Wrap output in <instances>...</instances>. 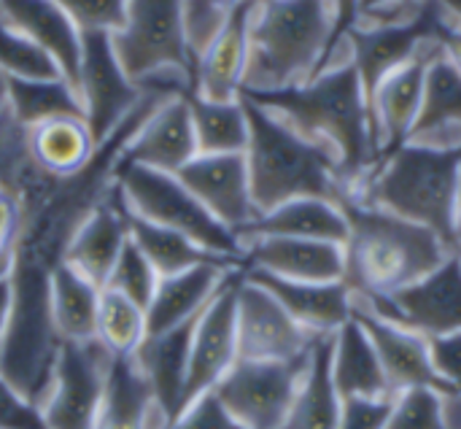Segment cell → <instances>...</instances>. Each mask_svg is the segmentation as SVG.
Returning a JSON list of instances; mask_svg holds the SVG:
<instances>
[{"mask_svg":"<svg viewBox=\"0 0 461 429\" xmlns=\"http://www.w3.org/2000/svg\"><path fill=\"white\" fill-rule=\"evenodd\" d=\"M8 105V78L0 73V108Z\"/></svg>","mask_w":461,"mask_h":429,"instance_id":"db71d44e","label":"cell"},{"mask_svg":"<svg viewBox=\"0 0 461 429\" xmlns=\"http://www.w3.org/2000/svg\"><path fill=\"white\" fill-rule=\"evenodd\" d=\"M438 22H440L438 3L424 0L421 8L411 19L384 22V24H354L348 30L338 59L348 57L354 62V68L362 78L367 108H370V100H373L378 84L389 73H394L397 68L411 62L424 46H429L435 41Z\"/></svg>","mask_w":461,"mask_h":429,"instance_id":"9c48e42d","label":"cell"},{"mask_svg":"<svg viewBox=\"0 0 461 429\" xmlns=\"http://www.w3.org/2000/svg\"><path fill=\"white\" fill-rule=\"evenodd\" d=\"M408 141L461 149V76L443 54L429 62L421 111Z\"/></svg>","mask_w":461,"mask_h":429,"instance_id":"f546056e","label":"cell"},{"mask_svg":"<svg viewBox=\"0 0 461 429\" xmlns=\"http://www.w3.org/2000/svg\"><path fill=\"white\" fill-rule=\"evenodd\" d=\"M330 341L332 335L316 341L308 370L281 429H338L343 400L330 376Z\"/></svg>","mask_w":461,"mask_h":429,"instance_id":"d6a6232c","label":"cell"},{"mask_svg":"<svg viewBox=\"0 0 461 429\" xmlns=\"http://www.w3.org/2000/svg\"><path fill=\"white\" fill-rule=\"evenodd\" d=\"M127 241H130L127 205L113 181L111 192L78 224L76 235L68 243L62 262L103 289L108 281V273H111L113 262L119 260L122 249L127 246Z\"/></svg>","mask_w":461,"mask_h":429,"instance_id":"7402d4cb","label":"cell"},{"mask_svg":"<svg viewBox=\"0 0 461 429\" xmlns=\"http://www.w3.org/2000/svg\"><path fill=\"white\" fill-rule=\"evenodd\" d=\"M157 281H159V276L151 268V262L143 257V251L132 241H127V246L122 249L119 260L113 262L103 289L119 292V295H124L132 303L146 308L151 295H154V289H157Z\"/></svg>","mask_w":461,"mask_h":429,"instance_id":"f35d334b","label":"cell"},{"mask_svg":"<svg viewBox=\"0 0 461 429\" xmlns=\"http://www.w3.org/2000/svg\"><path fill=\"white\" fill-rule=\"evenodd\" d=\"M454 254L461 260V192L456 203V216H454Z\"/></svg>","mask_w":461,"mask_h":429,"instance_id":"f5cc1de1","label":"cell"},{"mask_svg":"<svg viewBox=\"0 0 461 429\" xmlns=\"http://www.w3.org/2000/svg\"><path fill=\"white\" fill-rule=\"evenodd\" d=\"M81 32H113L124 22L127 0H57Z\"/></svg>","mask_w":461,"mask_h":429,"instance_id":"60d3db41","label":"cell"},{"mask_svg":"<svg viewBox=\"0 0 461 429\" xmlns=\"http://www.w3.org/2000/svg\"><path fill=\"white\" fill-rule=\"evenodd\" d=\"M276 235V238H303V241H324L346 246L348 241V219L338 200L327 197H294L289 203L276 205L262 214L243 235Z\"/></svg>","mask_w":461,"mask_h":429,"instance_id":"f1b7e54d","label":"cell"},{"mask_svg":"<svg viewBox=\"0 0 461 429\" xmlns=\"http://www.w3.org/2000/svg\"><path fill=\"white\" fill-rule=\"evenodd\" d=\"M165 429H243L219 403V397L211 392L200 400H194L189 408H184Z\"/></svg>","mask_w":461,"mask_h":429,"instance_id":"7bdbcfd3","label":"cell"},{"mask_svg":"<svg viewBox=\"0 0 461 429\" xmlns=\"http://www.w3.org/2000/svg\"><path fill=\"white\" fill-rule=\"evenodd\" d=\"M240 270H232L216 297L197 316L189 343V365L184 384V408L211 395L219 381L238 362V327H235V295Z\"/></svg>","mask_w":461,"mask_h":429,"instance_id":"5bb4252c","label":"cell"},{"mask_svg":"<svg viewBox=\"0 0 461 429\" xmlns=\"http://www.w3.org/2000/svg\"><path fill=\"white\" fill-rule=\"evenodd\" d=\"M438 389H408L394 395L384 429H446Z\"/></svg>","mask_w":461,"mask_h":429,"instance_id":"ab89813d","label":"cell"},{"mask_svg":"<svg viewBox=\"0 0 461 429\" xmlns=\"http://www.w3.org/2000/svg\"><path fill=\"white\" fill-rule=\"evenodd\" d=\"M354 300L389 322L421 333L424 338L461 333V260L451 254L440 268L405 289Z\"/></svg>","mask_w":461,"mask_h":429,"instance_id":"7c38bea8","label":"cell"},{"mask_svg":"<svg viewBox=\"0 0 461 429\" xmlns=\"http://www.w3.org/2000/svg\"><path fill=\"white\" fill-rule=\"evenodd\" d=\"M127 219H130V241L143 251V257L151 262V268L157 270L159 278L184 273V270L197 268L203 262H224V260L211 257L194 241H189L186 235L176 233V230H167V227L151 224L146 219H138L130 211H127Z\"/></svg>","mask_w":461,"mask_h":429,"instance_id":"d590c367","label":"cell"},{"mask_svg":"<svg viewBox=\"0 0 461 429\" xmlns=\"http://www.w3.org/2000/svg\"><path fill=\"white\" fill-rule=\"evenodd\" d=\"M240 100L249 119V146L243 157L259 216L294 197L338 200L343 192L338 160L267 108L243 95Z\"/></svg>","mask_w":461,"mask_h":429,"instance_id":"5b68a950","label":"cell"},{"mask_svg":"<svg viewBox=\"0 0 461 429\" xmlns=\"http://www.w3.org/2000/svg\"><path fill=\"white\" fill-rule=\"evenodd\" d=\"M197 154H243L249 146V119L243 100L216 103L186 95Z\"/></svg>","mask_w":461,"mask_h":429,"instance_id":"836d02e7","label":"cell"},{"mask_svg":"<svg viewBox=\"0 0 461 429\" xmlns=\"http://www.w3.org/2000/svg\"><path fill=\"white\" fill-rule=\"evenodd\" d=\"M354 319L367 333V338L378 354V362L384 368V376L389 381L392 395H400L408 389H438V392H443V387L432 370L429 341L421 333H416L405 324L389 322V319L367 311L357 300H354Z\"/></svg>","mask_w":461,"mask_h":429,"instance_id":"ffe728a7","label":"cell"},{"mask_svg":"<svg viewBox=\"0 0 461 429\" xmlns=\"http://www.w3.org/2000/svg\"><path fill=\"white\" fill-rule=\"evenodd\" d=\"M440 408H443L446 429H461V392H443Z\"/></svg>","mask_w":461,"mask_h":429,"instance_id":"681fc988","label":"cell"},{"mask_svg":"<svg viewBox=\"0 0 461 429\" xmlns=\"http://www.w3.org/2000/svg\"><path fill=\"white\" fill-rule=\"evenodd\" d=\"M167 419L132 357H113L103 406L92 429H165Z\"/></svg>","mask_w":461,"mask_h":429,"instance_id":"4dcf8cb0","label":"cell"},{"mask_svg":"<svg viewBox=\"0 0 461 429\" xmlns=\"http://www.w3.org/2000/svg\"><path fill=\"white\" fill-rule=\"evenodd\" d=\"M257 0L238 5L213 41L194 57L192 92L205 100H240L249 65V22Z\"/></svg>","mask_w":461,"mask_h":429,"instance_id":"44dd1931","label":"cell"},{"mask_svg":"<svg viewBox=\"0 0 461 429\" xmlns=\"http://www.w3.org/2000/svg\"><path fill=\"white\" fill-rule=\"evenodd\" d=\"M0 19L43 49L62 78L76 89L81 65V30L57 0H0Z\"/></svg>","mask_w":461,"mask_h":429,"instance_id":"cb8c5ba5","label":"cell"},{"mask_svg":"<svg viewBox=\"0 0 461 429\" xmlns=\"http://www.w3.org/2000/svg\"><path fill=\"white\" fill-rule=\"evenodd\" d=\"M348 219L346 284L354 297L405 289L440 268L454 251L427 227L367 205L351 195L338 197Z\"/></svg>","mask_w":461,"mask_h":429,"instance_id":"3957f363","label":"cell"},{"mask_svg":"<svg viewBox=\"0 0 461 429\" xmlns=\"http://www.w3.org/2000/svg\"><path fill=\"white\" fill-rule=\"evenodd\" d=\"M111 354L97 343H62L41 414L49 429H92L97 422Z\"/></svg>","mask_w":461,"mask_h":429,"instance_id":"30bf717a","label":"cell"},{"mask_svg":"<svg viewBox=\"0 0 461 429\" xmlns=\"http://www.w3.org/2000/svg\"><path fill=\"white\" fill-rule=\"evenodd\" d=\"M243 97L284 119L303 138L324 146L338 160L343 184L340 195L357 192L365 176L373 170L378 160L373 119L362 78L348 57L327 65L300 87Z\"/></svg>","mask_w":461,"mask_h":429,"instance_id":"6da1fadb","label":"cell"},{"mask_svg":"<svg viewBox=\"0 0 461 429\" xmlns=\"http://www.w3.org/2000/svg\"><path fill=\"white\" fill-rule=\"evenodd\" d=\"M332 43V0H257L240 95L281 92L311 81L330 65Z\"/></svg>","mask_w":461,"mask_h":429,"instance_id":"7a4b0ae2","label":"cell"},{"mask_svg":"<svg viewBox=\"0 0 461 429\" xmlns=\"http://www.w3.org/2000/svg\"><path fill=\"white\" fill-rule=\"evenodd\" d=\"M111 46L138 87L165 73H184L189 78L194 73L184 0H127L124 22L111 32Z\"/></svg>","mask_w":461,"mask_h":429,"instance_id":"52a82bcc","label":"cell"},{"mask_svg":"<svg viewBox=\"0 0 461 429\" xmlns=\"http://www.w3.org/2000/svg\"><path fill=\"white\" fill-rule=\"evenodd\" d=\"M461 192V149L402 143L375 160L351 197L432 230L454 251Z\"/></svg>","mask_w":461,"mask_h":429,"instance_id":"277c9868","label":"cell"},{"mask_svg":"<svg viewBox=\"0 0 461 429\" xmlns=\"http://www.w3.org/2000/svg\"><path fill=\"white\" fill-rule=\"evenodd\" d=\"M113 181L132 216L176 230L194 241L211 257L224 260L240 270L243 241L221 222H216L197 203V197L178 181L176 173H159L140 165L116 162Z\"/></svg>","mask_w":461,"mask_h":429,"instance_id":"8992f818","label":"cell"},{"mask_svg":"<svg viewBox=\"0 0 461 429\" xmlns=\"http://www.w3.org/2000/svg\"><path fill=\"white\" fill-rule=\"evenodd\" d=\"M194 322L181 324L167 333L149 335L140 343V349L132 354V362L146 379V384L151 387V395L157 406L162 408L167 424L181 414V406H184V384H186L189 343H192Z\"/></svg>","mask_w":461,"mask_h":429,"instance_id":"484cf974","label":"cell"},{"mask_svg":"<svg viewBox=\"0 0 461 429\" xmlns=\"http://www.w3.org/2000/svg\"><path fill=\"white\" fill-rule=\"evenodd\" d=\"M76 95L81 100L84 119L97 146L105 138H111V132L143 100V89L135 81H130V76L124 73L113 54L111 32H81V65L76 78Z\"/></svg>","mask_w":461,"mask_h":429,"instance_id":"8fae6325","label":"cell"},{"mask_svg":"<svg viewBox=\"0 0 461 429\" xmlns=\"http://www.w3.org/2000/svg\"><path fill=\"white\" fill-rule=\"evenodd\" d=\"M330 376L340 400L394 397L378 354L357 319L346 322L330 341Z\"/></svg>","mask_w":461,"mask_h":429,"instance_id":"4316f807","label":"cell"},{"mask_svg":"<svg viewBox=\"0 0 461 429\" xmlns=\"http://www.w3.org/2000/svg\"><path fill=\"white\" fill-rule=\"evenodd\" d=\"M0 429H49L43 414L0 376Z\"/></svg>","mask_w":461,"mask_h":429,"instance_id":"ee69618b","label":"cell"},{"mask_svg":"<svg viewBox=\"0 0 461 429\" xmlns=\"http://www.w3.org/2000/svg\"><path fill=\"white\" fill-rule=\"evenodd\" d=\"M238 270L227 262H203L176 276H162L146 306L149 335L176 330L194 322L205 306L216 297L227 276Z\"/></svg>","mask_w":461,"mask_h":429,"instance_id":"d4e9b609","label":"cell"},{"mask_svg":"<svg viewBox=\"0 0 461 429\" xmlns=\"http://www.w3.org/2000/svg\"><path fill=\"white\" fill-rule=\"evenodd\" d=\"M8 111L24 130L57 116H84L65 78H8Z\"/></svg>","mask_w":461,"mask_h":429,"instance_id":"e575fe53","label":"cell"},{"mask_svg":"<svg viewBox=\"0 0 461 429\" xmlns=\"http://www.w3.org/2000/svg\"><path fill=\"white\" fill-rule=\"evenodd\" d=\"M435 41L440 46V54L456 68V73L461 76V27H456L443 11H440V22H438V30H435Z\"/></svg>","mask_w":461,"mask_h":429,"instance_id":"c3c4849f","label":"cell"},{"mask_svg":"<svg viewBox=\"0 0 461 429\" xmlns=\"http://www.w3.org/2000/svg\"><path fill=\"white\" fill-rule=\"evenodd\" d=\"M240 270H257L286 281H343L346 249L324 241L257 235L243 241Z\"/></svg>","mask_w":461,"mask_h":429,"instance_id":"ac0fdd59","label":"cell"},{"mask_svg":"<svg viewBox=\"0 0 461 429\" xmlns=\"http://www.w3.org/2000/svg\"><path fill=\"white\" fill-rule=\"evenodd\" d=\"M43 178L46 173L27 154L24 127L8 105L0 108V278H8L16 265L30 205Z\"/></svg>","mask_w":461,"mask_h":429,"instance_id":"9a60e30c","label":"cell"},{"mask_svg":"<svg viewBox=\"0 0 461 429\" xmlns=\"http://www.w3.org/2000/svg\"><path fill=\"white\" fill-rule=\"evenodd\" d=\"M176 176L197 203L240 241L259 219L243 154H197Z\"/></svg>","mask_w":461,"mask_h":429,"instance_id":"2e32d148","label":"cell"},{"mask_svg":"<svg viewBox=\"0 0 461 429\" xmlns=\"http://www.w3.org/2000/svg\"><path fill=\"white\" fill-rule=\"evenodd\" d=\"M11 308H14V289H11V276H8V278H0V343L8 330Z\"/></svg>","mask_w":461,"mask_h":429,"instance_id":"f907efd6","label":"cell"},{"mask_svg":"<svg viewBox=\"0 0 461 429\" xmlns=\"http://www.w3.org/2000/svg\"><path fill=\"white\" fill-rule=\"evenodd\" d=\"M238 360H276L289 362L308 357L319 335L300 327L284 306L257 281L240 273L235 295ZM327 338V335H324Z\"/></svg>","mask_w":461,"mask_h":429,"instance_id":"4fadbf2b","label":"cell"},{"mask_svg":"<svg viewBox=\"0 0 461 429\" xmlns=\"http://www.w3.org/2000/svg\"><path fill=\"white\" fill-rule=\"evenodd\" d=\"M429 341L432 370L443 392H461V333H448Z\"/></svg>","mask_w":461,"mask_h":429,"instance_id":"b9f144b4","label":"cell"},{"mask_svg":"<svg viewBox=\"0 0 461 429\" xmlns=\"http://www.w3.org/2000/svg\"><path fill=\"white\" fill-rule=\"evenodd\" d=\"M438 54H440V46L438 41H432L411 62H405L402 68H397L378 84L370 100V119H373V138H375L378 157L408 143L416 116L421 111L427 70Z\"/></svg>","mask_w":461,"mask_h":429,"instance_id":"e0dca14e","label":"cell"},{"mask_svg":"<svg viewBox=\"0 0 461 429\" xmlns=\"http://www.w3.org/2000/svg\"><path fill=\"white\" fill-rule=\"evenodd\" d=\"M146 338H149L146 308L119 292L103 289L100 308H97L95 341L111 357H132Z\"/></svg>","mask_w":461,"mask_h":429,"instance_id":"8d00e7d4","label":"cell"},{"mask_svg":"<svg viewBox=\"0 0 461 429\" xmlns=\"http://www.w3.org/2000/svg\"><path fill=\"white\" fill-rule=\"evenodd\" d=\"M394 397L384 400H343L338 429H384Z\"/></svg>","mask_w":461,"mask_h":429,"instance_id":"f6af8a7d","label":"cell"},{"mask_svg":"<svg viewBox=\"0 0 461 429\" xmlns=\"http://www.w3.org/2000/svg\"><path fill=\"white\" fill-rule=\"evenodd\" d=\"M438 5H440V11L456 24V27H461V0H435Z\"/></svg>","mask_w":461,"mask_h":429,"instance_id":"816d5d0a","label":"cell"},{"mask_svg":"<svg viewBox=\"0 0 461 429\" xmlns=\"http://www.w3.org/2000/svg\"><path fill=\"white\" fill-rule=\"evenodd\" d=\"M359 3L362 0H332V8H335V43H332V57H330V65L340 57V49H343V41L348 35V30L357 24L359 19Z\"/></svg>","mask_w":461,"mask_h":429,"instance_id":"7dc6e473","label":"cell"},{"mask_svg":"<svg viewBox=\"0 0 461 429\" xmlns=\"http://www.w3.org/2000/svg\"><path fill=\"white\" fill-rule=\"evenodd\" d=\"M0 73L5 78H62L54 59L0 19Z\"/></svg>","mask_w":461,"mask_h":429,"instance_id":"74e56055","label":"cell"},{"mask_svg":"<svg viewBox=\"0 0 461 429\" xmlns=\"http://www.w3.org/2000/svg\"><path fill=\"white\" fill-rule=\"evenodd\" d=\"M100 287L84 278L70 265H57L49 278V306L54 327L62 343H86L95 341Z\"/></svg>","mask_w":461,"mask_h":429,"instance_id":"1f68e13d","label":"cell"},{"mask_svg":"<svg viewBox=\"0 0 461 429\" xmlns=\"http://www.w3.org/2000/svg\"><path fill=\"white\" fill-rule=\"evenodd\" d=\"M424 0H362L357 24H384L411 19Z\"/></svg>","mask_w":461,"mask_h":429,"instance_id":"bcb514c9","label":"cell"},{"mask_svg":"<svg viewBox=\"0 0 461 429\" xmlns=\"http://www.w3.org/2000/svg\"><path fill=\"white\" fill-rule=\"evenodd\" d=\"M240 273L265 287L311 335H335L346 322L354 319V292L346 281H286L257 270Z\"/></svg>","mask_w":461,"mask_h":429,"instance_id":"603a6c76","label":"cell"},{"mask_svg":"<svg viewBox=\"0 0 461 429\" xmlns=\"http://www.w3.org/2000/svg\"><path fill=\"white\" fill-rule=\"evenodd\" d=\"M308 362L311 354L289 362L238 360L219 381L213 395L243 429H281L297 397Z\"/></svg>","mask_w":461,"mask_h":429,"instance_id":"ba28073f","label":"cell"},{"mask_svg":"<svg viewBox=\"0 0 461 429\" xmlns=\"http://www.w3.org/2000/svg\"><path fill=\"white\" fill-rule=\"evenodd\" d=\"M194 157H197V143H194L189 103L186 95H178L157 103L149 111V116L140 122V127L122 149L119 162L140 165L159 173H178Z\"/></svg>","mask_w":461,"mask_h":429,"instance_id":"d6986e66","label":"cell"},{"mask_svg":"<svg viewBox=\"0 0 461 429\" xmlns=\"http://www.w3.org/2000/svg\"><path fill=\"white\" fill-rule=\"evenodd\" d=\"M32 165L51 178L78 176L95 157L97 143L84 116H57L24 130Z\"/></svg>","mask_w":461,"mask_h":429,"instance_id":"83f0119b","label":"cell"}]
</instances>
